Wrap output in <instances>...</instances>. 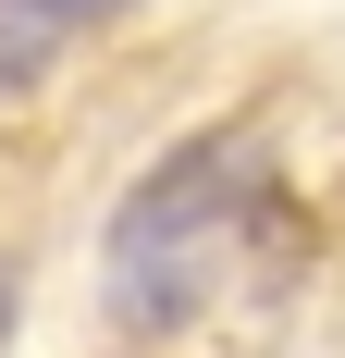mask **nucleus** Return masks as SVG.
I'll use <instances>...</instances> for the list:
<instances>
[{"instance_id":"nucleus-2","label":"nucleus","mask_w":345,"mask_h":358,"mask_svg":"<svg viewBox=\"0 0 345 358\" xmlns=\"http://www.w3.org/2000/svg\"><path fill=\"white\" fill-rule=\"evenodd\" d=\"M50 62H62V25H50L37 0H0V99H25Z\"/></svg>"},{"instance_id":"nucleus-1","label":"nucleus","mask_w":345,"mask_h":358,"mask_svg":"<svg viewBox=\"0 0 345 358\" xmlns=\"http://www.w3.org/2000/svg\"><path fill=\"white\" fill-rule=\"evenodd\" d=\"M247 198H259V136H247V124L185 136L161 173L124 198V222H111V322H124V334H172L210 296V272H222V248H235V222H247Z\"/></svg>"},{"instance_id":"nucleus-4","label":"nucleus","mask_w":345,"mask_h":358,"mask_svg":"<svg viewBox=\"0 0 345 358\" xmlns=\"http://www.w3.org/2000/svg\"><path fill=\"white\" fill-rule=\"evenodd\" d=\"M0 334H13V285H0Z\"/></svg>"},{"instance_id":"nucleus-3","label":"nucleus","mask_w":345,"mask_h":358,"mask_svg":"<svg viewBox=\"0 0 345 358\" xmlns=\"http://www.w3.org/2000/svg\"><path fill=\"white\" fill-rule=\"evenodd\" d=\"M37 13H50V25L74 37V25H111V13H136V0H37Z\"/></svg>"}]
</instances>
